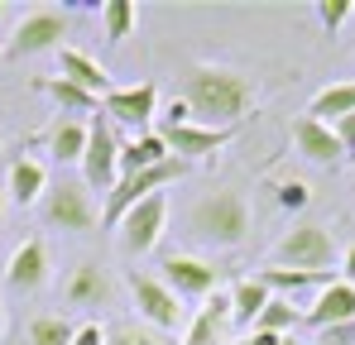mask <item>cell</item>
<instances>
[{
	"instance_id": "obj_28",
	"label": "cell",
	"mask_w": 355,
	"mask_h": 345,
	"mask_svg": "<svg viewBox=\"0 0 355 345\" xmlns=\"http://www.w3.org/2000/svg\"><path fill=\"white\" fill-rule=\"evenodd\" d=\"M72 336H77L72 321H62V317H34L24 341L29 345H72Z\"/></svg>"
},
{
	"instance_id": "obj_35",
	"label": "cell",
	"mask_w": 355,
	"mask_h": 345,
	"mask_svg": "<svg viewBox=\"0 0 355 345\" xmlns=\"http://www.w3.org/2000/svg\"><path fill=\"white\" fill-rule=\"evenodd\" d=\"M245 341H250V345H279V341H284V336H269V331H250Z\"/></svg>"
},
{
	"instance_id": "obj_9",
	"label": "cell",
	"mask_w": 355,
	"mask_h": 345,
	"mask_svg": "<svg viewBox=\"0 0 355 345\" xmlns=\"http://www.w3.org/2000/svg\"><path fill=\"white\" fill-rule=\"evenodd\" d=\"M164 230H168V197L154 192V197H144L139 206H130V211L120 216L116 240H120L125 254H149V249H159Z\"/></svg>"
},
{
	"instance_id": "obj_27",
	"label": "cell",
	"mask_w": 355,
	"mask_h": 345,
	"mask_svg": "<svg viewBox=\"0 0 355 345\" xmlns=\"http://www.w3.org/2000/svg\"><path fill=\"white\" fill-rule=\"evenodd\" d=\"M101 34H106V44H116V48L135 34V5H130V0H106V5H101Z\"/></svg>"
},
{
	"instance_id": "obj_38",
	"label": "cell",
	"mask_w": 355,
	"mask_h": 345,
	"mask_svg": "<svg viewBox=\"0 0 355 345\" xmlns=\"http://www.w3.org/2000/svg\"><path fill=\"white\" fill-rule=\"evenodd\" d=\"M5 19H10V5H5V0H0V24H5Z\"/></svg>"
},
{
	"instance_id": "obj_16",
	"label": "cell",
	"mask_w": 355,
	"mask_h": 345,
	"mask_svg": "<svg viewBox=\"0 0 355 345\" xmlns=\"http://www.w3.org/2000/svg\"><path fill=\"white\" fill-rule=\"evenodd\" d=\"M58 77H67V82L82 87V91H92L96 101L111 91V67L96 62L92 53H82V48H58Z\"/></svg>"
},
{
	"instance_id": "obj_13",
	"label": "cell",
	"mask_w": 355,
	"mask_h": 345,
	"mask_svg": "<svg viewBox=\"0 0 355 345\" xmlns=\"http://www.w3.org/2000/svg\"><path fill=\"white\" fill-rule=\"evenodd\" d=\"M355 321V283L336 278L331 288H322L312 297V307H302V326L327 331V326H351Z\"/></svg>"
},
{
	"instance_id": "obj_4",
	"label": "cell",
	"mask_w": 355,
	"mask_h": 345,
	"mask_svg": "<svg viewBox=\"0 0 355 345\" xmlns=\"http://www.w3.org/2000/svg\"><path fill=\"white\" fill-rule=\"evenodd\" d=\"M274 264H279V269H312V274H331V264H336L331 230L317 226V221H297L293 230H284V235H279V245H274Z\"/></svg>"
},
{
	"instance_id": "obj_19",
	"label": "cell",
	"mask_w": 355,
	"mask_h": 345,
	"mask_svg": "<svg viewBox=\"0 0 355 345\" xmlns=\"http://www.w3.org/2000/svg\"><path fill=\"white\" fill-rule=\"evenodd\" d=\"M44 192H49V168L39 159H15L10 163V177H5V197L10 202L34 206V202H44Z\"/></svg>"
},
{
	"instance_id": "obj_14",
	"label": "cell",
	"mask_w": 355,
	"mask_h": 345,
	"mask_svg": "<svg viewBox=\"0 0 355 345\" xmlns=\"http://www.w3.org/2000/svg\"><path fill=\"white\" fill-rule=\"evenodd\" d=\"M236 326V312H231V288H216L207 302H202V312L192 317V326H187V336L182 345H226V331Z\"/></svg>"
},
{
	"instance_id": "obj_8",
	"label": "cell",
	"mask_w": 355,
	"mask_h": 345,
	"mask_svg": "<svg viewBox=\"0 0 355 345\" xmlns=\"http://www.w3.org/2000/svg\"><path fill=\"white\" fill-rule=\"evenodd\" d=\"M101 115L130 130V134H149L154 120H159V87L154 82H139V87H111L101 96Z\"/></svg>"
},
{
	"instance_id": "obj_15",
	"label": "cell",
	"mask_w": 355,
	"mask_h": 345,
	"mask_svg": "<svg viewBox=\"0 0 355 345\" xmlns=\"http://www.w3.org/2000/svg\"><path fill=\"white\" fill-rule=\"evenodd\" d=\"M5 283L15 288V292H39V288L49 283V245L39 235L24 240V245H15V254L5 264Z\"/></svg>"
},
{
	"instance_id": "obj_31",
	"label": "cell",
	"mask_w": 355,
	"mask_h": 345,
	"mask_svg": "<svg viewBox=\"0 0 355 345\" xmlns=\"http://www.w3.org/2000/svg\"><path fill=\"white\" fill-rule=\"evenodd\" d=\"M106 345H159V336L144 326H116V331H106Z\"/></svg>"
},
{
	"instance_id": "obj_20",
	"label": "cell",
	"mask_w": 355,
	"mask_h": 345,
	"mask_svg": "<svg viewBox=\"0 0 355 345\" xmlns=\"http://www.w3.org/2000/svg\"><path fill=\"white\" fill-rule=\"evenodd\" d=\"M173 154H168V144L159 139V130H149V134H130V139H120V177L125 172H144V168H159V163H168Z\"/></svg>"
},
{
	"instance_id": "obj_39",
	"label": "cell",
	"mask_w": 355,
	"mask_h": 345,
	"mask_svg": "<svg viewBox=\"0 0 355 345\" xmlns=\"http://www.w3.org/2000/svg\"><path fill=\"white\" fill-rule=\"evenodd\" d=\"M0 336H5V307H0Z\"/></svg>"
},
{
	"instance_id": "obj_12",
	"label": "cell",
	"mask_w": 355,
	"mask_h": 345,
	"mask_svg": "<svg viewBox=\"0 0 355 345\" xmlns=\"http://www.w3.org/2000/svg\"><path fill=\"white\" fill-rule=\"evenodd\" d=\"M159 278L173 288L182 302H187V297H202V302H207V297L221 288L216 283V269H211L207 259H197V254H168V259L159 264Z\"/></svg>"
},
{
	"instance_id": "obj_6",
	"label": "cell",
	"mask_w": 355,
	"mask_h": 345,
	"mask_svg": "<svg viewBox=\"0 0 355 345\" xmlns=\"http://www.w3.org/2000/svg\"><path fill=\"white\" fill-rule=\"evenodd\" d=\"M187 168L192 163H182V159H168V163H159V168H144V172H125L116 187H111V197H106V206H101V221L116 230L120 216L130 211V206H139L144 197H154V192H164L168 182H178V177H187Z\"/></svg>"
},
{
	"instance_id": "obj_33",
	"label": "cell",
	"mask_w": 355,
	"mask_h": 345,
	"mask_svg": "<svg viewBox=\"0 0 355 345\" xmlns=\"http://www.w3.org/2000/svg\"><path fill=\"white\" fill-rule=\"evenodd\" d=\"M72 345H106V331H101V321H87V326H77Z\"/></svg>"
},
{
	"instance_id": "obj_10",
	"label": "cell",
	"mask_w": 355,
	"mask_h": 345,
	"mask_svg": "<svg viewBox=\"0 0 355 345\" xmlns=\"http://www.w3.org/2000/svg\"><path fill=\"white\" fill-rule=\"evenodd\" d=\"M62 34H67V15L62 10H29L15 29H10V39H5V57H39L49 53V48H62Z\"/></svg>"
},
{
	"instance_id": "obj_17",
	"label": "cell",
	"mask_w": 355,
	"mask_h": 345,
	"mask_svg": "<svg viewBox=\"0 0 355 345\" xmlns=\"http://www.w3.org/2000/svg\"><path fill=\"white\" fill-rule=\"evenodd\" d=\"M39 144H44L58 163H82V154H87V120H77V115H53V125L39 134Z\"/></svg>"
},
{
	"instance_id": "obj_1",
	"label": "cell",
	"mask_w": 355,
	"mask_h": 345,
	"mask_svg": "<svg viewBox=\"0 0 355 345\" xmlns=\"http://www.w3.org/2000/svg\"><path fill=\"white\" fill-rule=\"evenodd\" d=\"M259 87L254 77H245L226 62H192L182 72V101L192 111V125H207V130H236L245 111L254 106Z\"/></svg>"
},
{
	"instance_id": "obj_21",
	"label": "cell",
	"mask_w": 355,
	"mask_h": 345,
	"mask_svg": "<svg viewBox=\"0 0 355 345\" xmlns=\"http://www.w3.org/2000/svg\"><path fill=\"white\" fill-rule=\"evenodd\" d=\"M259 278H264V288H269L274 297H288V302H293L297 292H322V288L336 283L331 274H312V269H279V264H269Z\"/></svg>"
},
{
	"instance_id": "obj_26",
	"label": "cell",
	"mask_w": 355,
	"mask_h": 345,
	"mask_svg": "<svg viewBox=\"0 0 355 345\" xmlns=\"http://www.w3.org/2000/svg\"><path fill=\"white\" fill-rule=\"evenodd\" d=\"M297 326H302V307L288 297H269V307L254 321V331H269V336H293Z\"/></svg>"
},
{
	"instance_id": "obj_2",
	"label": "cell",
	"mask_w": 355,
	"mask_h": 345,
	"mask_svg": "<svg viewBox=\"0 0 355 345\" xmlns=\"http://www.w3.org/2000/svg\"><path fill=\"white\" fill-rule=\"evenodd\" d=\"M187 226H192V235H197L202 245L236 249V245H245V235H250V202H245L240 192H207V197L192 206Z\"/></svg>"
},
{
	"instance_id": "obj_22",
	"label": "cell",
	"mask_w": 355,
	"mask_h": 345,
	"mask_svg": "<svg viewBox=\"0 0 355 345\" xmlns=\"http://www.w3.org/2000/svg\"><path fill=\"white\" fill-rule=\"evenodd\" d=\"M62 292H67V302H72V307H101V302L111 297V278H106V269H101V264H92V259H87V264H77V269H72V278H67Z\"/></svg>"
},
{
	"instance_id": "obj_24",
	"label": "cell",
	"mask_w": 355,
	"mask_h": 345,
	"mask_svg": "<svg viewBox=\"0 0 355 345\" xmlns=\"http://www.w3.org/2000/svg\"><path fill=\"white\" fill-rule=\"evenodd\" d=\"M269 288H264V278L254 274V278H240L236 288H231V312H236V326H250L254 331V321H259V312L269 307Z\"/></svg>"
},
{
	"instance_id": "obj_29",
	"label": "cell",
	"mask_w": 355,
	"mask_h": 345,
	"mask_svg": "<svg viewBox=\"0 0 355 345\" xmlns=\"http://www.w3.org/2000/svg\"><path fill=\"white\" fill-rule=\"evenodd\" d=\"M312 10H317V24H322L327 34H336V29H341V24H346V19L355 15L351 0H317Z\"/></svg>"
},
{
	"instance_id": "obj_18",
	"label": "cell",
	"mask_w": 355,
	"mask_h": 345,
	"mask_svg": "<svg viewBox=\"0 0 355 345\" xmlns=\"http://www.w3.org/2000/svg\"><path fill=\"white\" fill-rule=\"evenodd\" d=\"M293 149L302 159H312V163H336V159H346V149H341V139H336V130L331 125H317V120H297L293 125Z\"/></svg>"
},
{
	"instance_id": "obj_34",
	"label": "cell",
	"mask_w": 355,
	"mask_h": 345,
	"mask_svg": "<svg viewBox=\"0 0 355 345\" xmlns=\"http://www.w3.org/2000/svg\"><path fill=\"white\" fill-rule=\"evenodd\" d=\"M331 130H336V139H341V149H346V154H355V115H346V120H336Z\"/></svg>"
},
{
	"instance_id": "obj_30",
	"label": "cell",
	"mask_w": 355,
	"mask_h": 345,
	"mask_svg": "<svg viewBox=\"0 0 355 345\" xmlns=\"http://www.w3.org/2000/svg\"><path fill=\"white\" fill-rule=\"evenodd\" d=\"M307 202H312V187H307V182H279V206H284V211H302V206H307Z\"/></svg>"
},
{
	"instance_id": "obj_25",
	"label": "cell",
	"mask_w": 355,
	"mask_h": 345,
	"mask_svg": "<svg viewBox=\"0 0 355 345\" xmlns=\"http://www.w3.org/2000/svg\"><path fill=\"white\" fill-rule=\"evenodd\" d=\"M39 91L58 101V115H96V111H101V101H96L92 91L72 87L67 77H39Z\"/></svg>"
},
{
	"instance_id": "obj_41",
	"label": "cell",
	"mask_w": 355,
	"mask_h": 345,
	"mask_svg": "<svg viewBox=\"0 0 355 345\" xmlns=\"http://www.w3.org/2000/svg\"><path fill=\"white\" fill-rule=\"evenodd\" d=\"M0 211H5V192H0Z\"/></svg>"
},
{
	"instance_id": "obj_23",
	"label": "cell",
	"mask_w": 355,
	"mask_h": 345,
	"mask_svg": "<svg viewBox=\"0 0 355 345\" xmlns=\"http://www.w3.org/2000/svg\"><path fill=\"white\" fill-rule=\"evenodd\" d=\"M355 115V82H331V87H322L317 96H312V106H307V120H317V125H336V120H346Z\"/></svg>"
},
{
	"instance_id": "obj_40",
	"label": "cell",
	"mask_w": 355,
	"mask_h": 345,
	"mask_svg": "<svg viewBox=\"0 0 355 345\" xmlns=\"http://www.w3.org/2000/svg\"><path fill=\"white\" fill-rule=\"evenodd\" d=\"M231 345H250V341H245V336H240V341H231Z\"/></svg>"
},
{
	"instance_id": "obj_42",
	"label": "cell",
	"mask_w": 355,
	"mask_h": 345,
	"mask_svg": "<svg viewBox=\"0 0 355 345\" xmlns=\"http://www.w3.org/2000/svg\"><path fill=\"white\" fill-rule=\"evenodd\" d=\"M0 53H5V44H0Z\"/></svg>"
},
{
	"instance_id": "obj_3",
	"label": "cell",
	"mask_w": 355,
	"mask_h": 345,
	"mask_svg": "<svg viewBox=\"0 0 355 345\" xmlns=\"http://www.w3.org/2000/svg\"><path fill=\"white\" fill-rule=\"evenodd\" d=\"M39 211H44V221L53 230H72V235H92L96 221H101V211H96V202H92V187H87L82 177H58V182H49Z\"/></svg>"
},
{
	"instance_id": "obj_32",
	"label": "cell",
	"mask_w": 355,
	"mask_h": 345,
	"mask_svg": "<svg viewBox=\"0 0 355 345\" xmlns=\"http://www.w3.org/2000/svg\"><path fill=\"white\" fill-rule=\"evenodd\" d=\"M312 345H355V321L351 326H327V331H317Z\"/></svg>"
},
{
	"instance_id": "obj_37",
	"label": "cell",
	"mask_w": 355,
	"mask_h": 345,
	"mask_svg": "<svg viewBox=\"0 0 355 345\" xmlns=\"http://www.w3.org/2000/svg\"><path fill=\"white\" fill-rule=\"evenodd\" d=\"M279 345H307V341H297V331H293V336H284Z\"/></svg>"
},
{
	"instance_id": "obj_7",
	"label": "cell",
	"mask_w": 355,
	"mask_h": 345,
	"mask_svg": "<svg viewBox=\"0 0 355 345\" xmlns=\"http://www.w3.org/2000/svg\"><path fill=\"white\" fill-rule=\"evenodd\" d=\"M82 182H87L92 192H106V197H111V187L120 182V134H116V125H111V120H106L101 111L87 120Z\"/></svg>"
},
{
	"instance_id": "obj_5",
	"label": "cell",
	"mask_w": 355,
	"mask_h": 345,
	"mask_svg": "<svg viewBox=\"0 0 355 345\" xmlns=\"http://www.w3.org/2000/svg\"><path fill=\"white\" fill-rule=\"evenodd\" d=\"M130 297H135V307H139V321L149 326V331H159V336H173L178 326H182V297H178L173 288L164 283L159 274H139V269H130Z\"/></svg>"
},
{
	"instance_id": "obj_11",
	"label": "cell",
	"mask_w": 355,
	"mask_h": 345,
	"mask_svg": "<svg viewBox=\"0 0 355 345\" xmlns=\"http://www.w3.org/2000/svg\"><path fill=\"white\" fill-rule=\"evenodd\" d=\"M159 139L168 144V154L182 163H197V159H211L216 149H226L236 139V130H207V125H159Z\"/></svg>"
},
{
	"instance_id": "obj_36",
	"label": "cell",
	"mask_w": 355,
	"mask_h": 345,
	"mask_svg": "<svg viewBox=\"0 0 355 345\" xmlns=\"http://www.w3.org/2000/svg\"><path fill=\"white\" fill-rule=\"evenodd\" d=\"M341 274H346V283H355V245L346 249V259H341Z\"/></svg>"
}]
</instances>
